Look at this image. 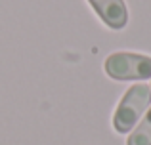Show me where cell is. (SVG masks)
Instances as JSON below:
<instances>
[{
  "label": "cell",
  "instance_id": "6da1fadb",
  "mask_svg": "<svg viewBox=\"0 0 151 145\" xmlns=\"http://www.w3.org/2000/svg\"><path fill=\"white\" fill-rule=\"evenodd\" d=\"M151 105V88L147 84H134L126 90L113 115V128L119 134H126L140 122L142 115Z\"/></svg>",
  "mask_w": 151,
  "mask_h": 145
},
{
  "label": "cell",
  "instance_id": "7a4b0ae2",
  "mask_svg": "<svg viewBox=\"0 0 151 145\" xmlns=\"http://www.w3.org/2000/svg\"><path fill=\"white\" fill-rule=\"evenodd\" d=\"M105 73L113 80H144L151 76V57L132 52H115L105 59Z\"/></svg>",
  "mask_w": 151,
  "mask_h": 145
},
{
  "label": "cell",
  "instance_id": "3957f363",
  "mask_svg": "<svg viewBox=\"0 0 151 145\" xmlns=\"http://www.w3.org/2000/svg\"><path fill=\"white\" fill-rule=\"evenodd\" d=\"M100 19L109 29H122L128 21V11H126L124 0H88Z\"/></svg>",
  "mask_w": 151,
  "mask_h": 145
},
{
  "label": "cell",
  "instance_id": "277c9868",
  "mask_svg": "<svg viewBox=\"0 0 151 145\" xmlns=\"http://www.w3.org/2000/svg\"><path fill=\"white\" fill-rule=\"evenodd\" d=\"M126 145H151V107L147 115L140 120L138 128L128 136Z\"/></svg>",
  "mask_w": 151,
  "mask_h": 145
}]
</instances>
